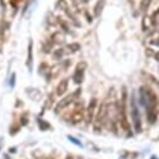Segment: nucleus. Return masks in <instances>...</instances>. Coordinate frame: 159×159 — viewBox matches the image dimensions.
Masks as SVG:
<instances>
[{"label":"nucleus","mask_w":159,"mask_h":159,"mask_svg":"<svg viewBox=\"0 0 159 159\" xmlns=\"http://www.w3.org/2000/svg\"><path fill=\"white\" fill-rule=\"evenodd\" d=\"M130 119L133 122L135 133H140L142 132V118H140V111L138 109L137 100H135L134 95L130 99Z\"/></svg>","instance_id":"nucleus-1"},{"label":"nucleus","mask_w":159,"mask_h":159,"mask_svg":"<svg viewBox=\"0 0 159 159\" xmlns=\"http://www.w3.org/2000/svg\"><path fill=\"white\" fill-rule=\"evenodd\" d=\"M79 93H80V89H78L75 93L69 94V95L64 97L61 100H59V102H58V104L55 105V113H59V111H61L63 109L68 108V107H69V105L75 100V98L79 95Z\"/></svg>","instance_id":"nucleus-2"},{"label":"nucleus","mask_w":159,"mask_h":159,"mask_svg":"<svg viewBox=\"0 0 159 159\" xmlns=\"http://www.w3.org/2000/svg\"><path fill=\"white\" fill-rule=\"evenodd\" d=\"M84 69H85V64L82 63V64H78L76 69H75V73L73 75V80L76 83V84H80L83 82V78H84Z\"/></svg>","instance_id":"nucleus-3"},{"label":"nucleus","mask_w":159,"mask_h":159,"mask_svg":"<svg viewBox=\"0 0 159 159\" xmlns=\"http://www.w3.org/2000/svg\"><path fill=\"white\" fill-rule=\"evenodd\" d=\"M68 87H69V82H68V79H63V80L59 82L58 87H57V92L55 94L58 97H63L66 92H68Z\"/></svg>","instance_id":"nucleus-4"},{"label":"nucleus","mask_w":159,"mask_h":159,"mask_svg":"<svg viewBox=\"0 0 159 159\" xmlns=\"http://www.w3.org/2000/svg\"><path fill=\"white\" fill-rule=\"evenodd\" d=\"M83 119H84V111H83L82 108H80V109H75L74 113H73L71 116H70V120H71V123H74V124L82 122Z\"/></svg>","instance_id":"nucleus-5"},{"label":"nucleus","mask_w":159,"mask_h":159,"mask_svg":"<svg viewBox=\"0 0 159 159\" xmlns=\"http://www.w3.org/2000/svg\"><path fill=\"white\" fill-rule=\"evenodd\" d=\"M97 105H98V102H97V99H92L90 100V104H89V107H88V123H92L93 122V118H94V115H95V108H97Z\"/></svg>","instance_id":"nucleus-6"},{"label":"nucleus","mask_w":159,"mask_h":159,"mask_svg":"<svg viewBox=\"0 0 159 159\" xmlns=\"http://www.w3.org/2000/svg\"><path fill=\"white\" fill-rule=\"evenodd\" d=\"M150 28H153V26H152V19H150V15L144 14L143 20H142V29H143L144 31H148Z\"/></svg>","instance_id":"nucleus-7"},{"label":"nucleus","mask_w":159,"mask_h":159,"mask_svg":"<svg viewBox=\"0 0 159 159\" xmlns=\"http://www.w3.org/2000/svg\"><path fill=\"white\" fill-rule=\"evenodd\" d=\"M150 19H152V26L155 29H159V8L152 13Z\"/></svg>","instance_id":"nucleus-8"},{"label":"nucleus","mask_w":159,"mask_h":159,"mask_svg":"<svg viewBox=\"0 0 159 159\" xmlns=\"http://www.w3.org/2000/svg\"><path fill=\"white\" fill-rule=\"evenodd\" d=\"M150 4H152V0H140V3H139V11L145 14L147 10L149 9Z\"/></svg>","instance_id":"nucleus-9"},{"label":"nucleus","mask_w":159,"mask_h":159,"mask_svg":"<svg viewBox=\"0 0 159 159\" xmlns=\"http://www.w3.org/2000/svg\"><path fill=\"white\" fill-rule=\"evenodd\" d=\"M57 20H58V24L60 25V28H61L66 34H73L71 30H70V25H69L64 19H61V18H57Z\"/></svg>","instance_id":"nucleus-10"},{"label":"nucleus","mask_w":159,"mask_h":159,"mask_svg":"<svg viewBox=\"0 0 159 159\" xmlns=\"http://www.w3.org/2000/svg\"><path fill=\"white\" fill-rule=\"evenodd\" d=\"M28 66H29V71H31V64H33V42L30 40L29 43V49H28Z\"/></svg>","instance_id":"nucleus-11"},{"label":"nucleus","mask_w":159,"mask_h":159,"mask_svg":"<svg viewBox=\"0 0 159 159\" xmlns=\"http://www.w3.org/2000/svg\"><path fill=\"white\" fill-rule=\"evenodd\" d=\"M50 40H53V43H61V42L64 40V35H63L60 31H55V33L52 35Z\"/></svg>","instance_id":"nucleus-12"},{"label":"nucleus","mask_w":159,"mask_h":159,"mask_svg":"<svg viewBox=\"0 0 159 159\" xmlns=\"http://www.w3.org/2000/svg\"><path fill=\"white\" fill-rule=\"evenodd\" d=\"M38 125H39V128H40V130H43V132H45V130H49L52 127H50V124L49 123H47L44 119H39L38 120Z\"/></svg>","instance_id":"nucleus-13"},{"label":"nucleus","mask_w":159,"mask_h":159,"mask_svg":"<svg viewBox=\"0 0 159 159\" xmlns=\"http://www.w3.org/2000/svg\"><path fill=\"white\" fill-rule=\"evenodd\" d=\"M66 49H70L69 52L75 53V52H78V50H80V44H78V43H71V44H69V45L66 47Z\"/></svg>","instance_id":"nucleus-14"},{"label":"nucleus","mask_w":159,"mask_h":159,"mask_svg":"<svg viewBox=\"0 0 159 159\" xmlns=\"http://www.w3.org/2000/svg\"><path fill=\"white\" fill-rule=\"evenodd\" d=\"M100 3H102V2H98L97 5H95V8H94V15H95V16H99V15H100L102 9H103V7H104V3H103L102 5H100Z\"/></svg>","instance_id":"nucleus-15"},{"label":"nucleus","mask_w":159,"mask_h":159,"mask_svg":"<svg viewBox=\"0 0 159 159\" xmlns=\"http://www.w3.org/2000/svg\"><path fill=\"white\" fill-rule=\"evenodd\" d=\"M63 55H64L63 49H57V50L53 53V57H54V59H55V60H59V58H61Z\"/></svg>","instance_id":"nucleus-16"},{"label":"nucleus","mask_w":159,"mask_h":159,"mask_svg":"<svg viewBox=\"0 0 159 159\" xmlns=\"http://www.w3.org/2000/svg\"><path fill=\"white\" fill-rule=\"evenodd\" d=\"M68 139H69L73 144H75V145H78V147H83V144H82L80 140H78L76 138H74V137H71V135H68Z\"/></svg>","instance_id":"nucleus-17"},{"label":"nucleus","mask_w":159,"mask_h":159,"mask_svg":"<svg viewBox=\"0 0 159 159\" xmlns=\"http://www.w3.org/2000/svg\"><path fill=\"white\" fill-rule=\"evenodd\" d=\"M14 84H15V74H13V75H11V83H10V87L13 88V87H14Z\"/></svg>","instance_id":"nucleus-18"}]
</instances>
